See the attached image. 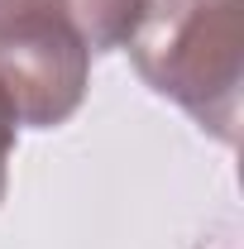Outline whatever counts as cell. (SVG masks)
Wrapping results in <instances>:
<instances>
[{
	"instance_id": "6da1fadb",
	"label": "cell",
	"mask_w": 244,
	"mask_h": 249,
	"mask_svg": "<svg viewBox=\"0 0 244 249\" xmlns=\"http://www.w3.org/2000/svg\"><path fill=\"white\" fill-rule=\"evenodd\" d=\"M153 0H0V87L19 124L72 120L91 53L124 48Z\"/></svg>"
},
{
	"instance_id": "7a4b0ae2",
	"label": "cell",
	"mask_w": 244,
	"mask_h": 249,
	"mask_svg": "<svg viewBox=\"0 0 244 249\" xmlns=\"http://www.w3.org/2000/svg\"><path fill=\"white\" fill-rule=\"evenodd\" d=\"M139 77L220 144L240 139L244 0H153L124 43Z\"/></svg>"
},
{
	"instance_id": "3957f363",
	"label": "cell",
	"mask_w": 244,
	"mask_h": 249,
	"mask_svg": "<svg viewBox=\"0 0 244 249\" xmlns=\"http://www.w3.org/2000/svg\"><path fill=\"white\" fill-rule=\"evenodd\" d=\"M15 129H19V115L10 106V96L0 87V201H5V182H10V154H15Z\"/></svg>"
}]
</instances>
